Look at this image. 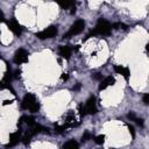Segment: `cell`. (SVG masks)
I'll use <instances>...</instances> for the list:
<instances>
[{"mask_svg":"<svg viewBox=\"0 0 149 149\" xmlns=\"http://www.w3.org/2000/svg\"><path fill=\"white\" fill-rule=\"evenodd\" d=\"M21 107L23 109H29L30 112L35 113L40 109V104H38V101L36 100V97L33 93H27L22 99Z\"/></svg>","mask_w":149,"mask_h":149,"instance_id":"cell-1","label":"cell"},{"mask_svg":"<svg viewBox=\"0 0 149 149\" xmlns=\"http://www.w3.org/2000/svg\"><path fill=\"white\" fill-rule=\"evenodd\" d=\"M111 29L112 26L108 21H106L105 19H99L97 22L95 28L92 30V35H109L111 34Z\"/></svg>","mask_w":149,"mask_h":149,"instance_id":"cell-2","label":"cell"},{"mask_svg":"<svg viewBox=\"0 0 149 149\" xmlns=\"http://www.w3.org/2000/svg\"><path fill=\"white\" fill-rule=\"evenodd\" d=\"M84 28H85V22H84V20H77V21L70 27L69 31H68L66 34H64L63 37H64V38H69V37H71V36H74V35L81 33V31L84 30Z\"/></svg>","mask_w":149,"mask_h":149,"instance_id":"cell-3","label":"cell"},{"mask_svg":"<svg viewBox=\"0 0 149 149\" xmlns=\"http://www.w3.org/2000/svg\"><path fill=\"white\" fill-rule=\"evenodd\" d=\"M55 35H57V28L55 26H50L48 27L47 29L40 31V33H36V37L40 38V40H47V38H51L54 37Z\"/></svg>","mask_w":149,"mask_h":149,"instance_id":"cell-4","label":"cell"},{"mask_svg":"<svg viewBox=\"0 0 149 149\" xmlns=\"http://www.w3.org/2000/svg\"><path fill=\"white\" fill-rule=\"evenodd\" d=\"M28 62V51L24 49H17L14 54V63L15 64H22Z\"/></svg>","mask_w":149,"mask_h":149,"instance_id":"cell-5","label":"cell"},{"mask_svg":"<svg viewBox=\"0 0 149 149\" xmlns=\"http://www.w3.org/2000/svg\"><path fill=\"white\" fill-rule=\"evenodd\" d=\"M85 109H86V114H95L98 112L97 109V105H95V98L93 95H91L86 104H85Z\"/></svg>","mask_w":149,"mask_h":149,"instance_id":"cell-6","label":"cell"},{"mask_svg":"<svg viewBox=\"0 0 149 149\" xmlns=\"http://www.w3.org/2000/svg\"><path fill=\"white\" fill-rule=\"evenodd\" d=\"M56 1L63 9H71L72 14L76 12V2H74V0H56Z\"/></svg>","mask_w":149,"mask_h":149,"instance_id":"cell-7","label":"cell"},{"mask_svg":"<svg viewBox=\"0 0 149 149\" xmlns=\"http://www.w3.org/2000/svg\"><path fill=\"white\" fill-rule=\"evenodd\" d=\"M20 137H21V130H16V132L12 133L9 135V142L6 144V147H13V146H15L19 142Z\"/></svg>","mask_w":149,"mask_h":149,"instance_id":"cell-8","label":"cell"},{"mask_svg":"<svg viewBox=\"0 0 149 149\" xmlns=\"http://www.w3.org/2000/svg\"><path fill=\"white\" fill-rule=\"evenodd\" d=\"M7 26H8V28H9L15 35H20L21 31H22L21 26H20L15 20H10V21H8V22H7Z\"/></svg>","mask_w":149,"mask_h":149,"instance_id":"cell-9","label":"cell"},{"mask_svg":"<svg viewBox=\"0 0 149 149\" xmlns=\"http://www.w3.org/2000/svg\"><path fill=\"white\" fill-rule=\"evenodd\" d=\"M114 83H115V79H114V77H112V76H108V77H106L105 79H102V81H101V83H100V85H99V90H100V91H102V90L107 88L108 86H112V85H114Z\"/></svg>","mask_w":149,"mask_h":149,"instance_id":"cell-10","label":"cell"},{"mask_svg":"<svg viewBox=\"0 0 149 149\" xmlns=\"http://www.w3.org/2000/svg\"><path fill=\"white\" fill-rule=\"evenodd\" d=\"M58 52H59V55H61L63 58L69 59L70 56H71L72 50H71V48H70L69 45H61L59 49H58Z\"/></svg>","mask_w":149,"mask_h":149,"instance_id":"cell-11","label":"cell"},{"mask_svg":"<svg viewBox=\"0 0 149 149\" xmlns=\"http://www.w3.org/2000/svg\"><path fill=\"white\" fill-rule=\"evenodd\" d=\"M114 71L116 73H119V74H122L126 79L129 78V70H128V68H123L121 65H115L114 66Z\"/></svg>","mask_w":149,"mask_h":149,"instance_id":"cell-12","label":"cell"},{"mask_svg":"<svg viewBox=\"0 0 149 149\" xmlns=\"http://www.w3.org/2000/svg\"><path fill=\"white\" fill-rule=\"evenodd\" d=\"M23 122H26L28 126H34V125H35V119H34L33 116L23 115V116H21V119L19 120V126H21Z\"/></svg>","mask_w":149,"mask_h":149,"instance_id":"cell-13","label":"cell"},{"mask_svg":"<svg viewBox=\"0 0 149 149\" xmlns=\"http://www.w3.org/2000/svg\"><path fill=\"white\" fill-rule=\"evenodd\" d=\"M30 132H31V134H33V135H36V134H40V133H43V134L49 133V132H48V129H47V128H44V127H43V126H41V125H34V127H33V129H31Z\"/></svg>","mask_w":149,"mask_h":149,"instance_id":"cell-14","label":"cell"},{"mask_svg":"<svg viewBox=\"0 0 149 149\" xmlns=\"http://www.w3.org/2000/svg\"><path fill=\"white\" fill-rule=\"evenodd\" d=\"M78 147H79V144H78L74 140H70V141L65 142V143L62 146L63 149H77Z\"/></svg>","mask_w":149,"mask_h":149,"instance_id":"cell-15","label":"cell"},{"mask_svg":"<svg viewBox=\"0 0 149 149\" xmlns=\"http://www.w3.org/2000/svg\"><path fill=\"white\" fill-rule=\"evenodd\" d=\"M127 118H128L129 120H132V121H135L137 125L143 126V120H142V119H140V118H137V116L135 115V113H134V112L128 113V114H127Z\"/></svg>","mask_w":149,"mask_h":149,"instance_id":"cell-16","label":"cell"},{"mask_svg":"<svg viewBox=\"0 0 149 149\" xmlns=\"http://www.w3.org/2000/svg\"><path fill=\"white\" fill-rule=\"evenodd\" d=\"M31 136H33L31 132H29V133L27 132V133L24 134V136L22 137V142H23V144H26V146H27V144L30 142V139H31Z\"/></svg>","mask_w":149,"mask_h":149,"instance_id":"cell-17","label":"cell"},{"mask_svg":"<svg viewBox=\"0 0 149 149\" xmlns=\"http://www.w3.org/2000/svg\"><path fill=\"white\" fill-rule=\"evenodd\" d=\"M94 141H95V143L97 144H102L104 143V141H105V135H98V136H95L94 137Z\"/></svg>","mask_w":149,"mask_h":149,"instance_id":"cell-18","label":"cell"},{"mask_svg":"<svg viewBox=\"0 0 149 149\" xmlns=\"http://www.w3.org/2000/svg\"><path fill=\"white\" fill-rule=\"evenodd\" d=\"M112 27H113L114 29H127V26L123 24V23H121V22H116V23H114Z\"/></svg>","mask_w":149,"mask_h":149,"instance_id":"cell-19","label":"cell"},{"mask_svg":"<svg viewBox=\"0 0 149 149\" xmlns=\"http://www.w3.org/2000/svg\"><path fill=\"white\" fill-rule=\"evenodd\" d=\"M90 139H91V133H90V132H85V133L83 134V136H81V141H83V142H87Z\"/></svg>","mask_w":149,"mask_h":149,"instance_id":"cell-20","label":"cell"},{"mask_svg":"<svg viewBox=\"0 0 149 149\" xmlns=\"http://www.w3.org/2000/svg\"><path fill=\"white\" fill-rule=\"evenodd\" d=\"M142 100H143V102H144L146 105H149V93H146V94L143 95Z\"/></svg>","mask_w":149,"mask_h":149,"instance_id":"cell-21","label":"cell"},{"mask_svg":"<svg viewBox=\"0 0 149 149\" xmlns=\"http://www.w3.org/2000/svg\"><path fill=\"white\" fill-rule=\"evenodd\" d=\"M128 129H129V132H130V134H132V137L134 139V137H135V130H134V127H133L132 125H128Z\"/></svg>","mask_w":149,"mask_h":149,"instance_id":"cell-22","label":"cell"},{"mask_svg":"<svg viewBox=\"0 0 149 149\" xmlns=\"http://www.w3.org/2000/svg\"><path fill=\"white\" fill-rule=\"evenodd\" d=\"M92 78H94V79H100V78H101V74H100V73H94V74L92 76Z\"/></svg>","mask_w":149,"mask_h":149,"instance_id":"cell-23","label":"cell"},{"mask_svg":"<svg viewBox=\"0 0 149 149\" xmlns=\"http://www.w3.org/2000/svg\"><path fill=\"white\" fill-rule=\"evenodd\" d=\"M20 73H21L20 71H15V76H14V78H19V77H20Z\"/></svg>","mask_w":149,"mask_h":149,"instance_id":"cell-24","label":"cell"},{"mask_svg":"<svg viewBox=\"0 0 149 149\" xmlns=\"http://www.w3.org/2000/svg\"><path fill=\"white\" fill-rule=\"evenodd\" d=\"M68 78H69V76L66 73H62V79H68Z\"/></svg>","mask_w":149,"mask_h":149,"instance_id":"cell-25","label":"cell"},{"mask_svg":"<svg viewBox=\"0 0 149 149\" xmlns=\"http://www.w3.org/2000/svg\"><path fill=\"white\" fill-rule=\"evenodd\" d=\"M8 104H12V100H5L3 101V105H8Z\"/></svg>","mask_w":149,"mask_h":149,"instance_id":"cell-26","label":"cell"},{"mask_svg":"<svg viewBox=\"0 0 149 149\" xmlns=\"http://www.w3.org/2000/svg\"><path fill=\"white\" fill-rule=\"evenodd\" d=\"M146 49H147V51H148V54H149V43L147 44V47H146Z\"/></svg>","mask_w":149,"mask_h":149,"instance_id":"cell-27","label":"cell"}]
</instances>
